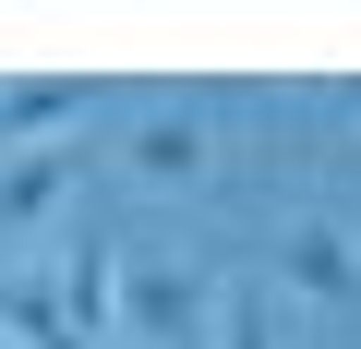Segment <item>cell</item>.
<instances>
[{"mask_svg":"<svg viewBox=\"0 0 361 349\" xmlns=\"http://www.w3.org/2000/svg\"><path fill=\"white\" fill-rule=\"evenodd\" d=\"M217 349H277V289H229V313H217Z\"/></svg>","mask_w":361,"mask_h":349,"instance_id":"8","label":"cell"},{"mask_svg":"<svg viewBox=\"0 0 361 349\" xmlns=\"http://www.w3.org/2000/svg\"><path fill=\"white\" fill-rule=\"evenodd\" d=\"M73 193V157H0V229H37Z\"/></svg>","mask_w":361,"mask_h":349,"instance_id":"7","label":"cell"},{"mask_svg":"<svg viewBox=\"0 0 361 349\" xmlns=\"http://www.w3.org/2000/svg\"><path fill=\"white\" fill-rule=\"evenodd\" d=\"M49 289H61L73 337H85V349H109V337H121V289H133V265H121V253H109V241L85 229V241L61 253V277H49Z\"/></svg>","mask_w":361,"mask_h":349,"instance_id":"4","label":"cell"},{"mask_svg":"<svg viewBox=\"0 0 361 349\" xmlns=\"http://www.w3.org/2000/svg\"><path fill=\"white\" fill-rule=\"evenodd\" d=\"M0 349H85L49 277H0Z\"/></svg>","mask_w":361,"mask_h":349,"instance_id":"6","label":"cell"},{"mask_svg":"<svg viewBox=\"0 0 361 349\" xmlns=\"http://www.w3.org/2000/svg\"><path fill=\"white\" fill-rule=\"evenodd\" d=\"M109 73H61V85H0V157H49V133L97 121Z\"/></svg>","mask_w":361,"mask_h":349,"instance_id":"2","label":"cell"},{"mask_svg":"<svg viewBox=\"0 0 361 349\" xmlns=\"http://www.w3.org/2000/svg\"><path fill=\"white\" fill-rule=\"evenodd\" d=\"M121 169H133L145 193H180V181H205V169H217V133H205L193 109H145V121L121 133Z\"/></svg>","mask_w":361,"mask_h":349,"instance_id":"3","label":"cell"},{"mask_svg":"<svg viewBox=\"0 0 361 349\" xmlns=\"http://www.w3.org/2000/svg\"><path fill=\"white\" fill-rule=\"evenodd\" d=\"M277 277H289V301H349V289H361V265H349V229H337V217H289V241H277Z\"/></svg>","mask_w":361,"mask_h":349,"instance_id":"5","label":"cell"},{"mask_svg":"<svg viewBox=\"0 0 361 349\" xmlns=\"http://www.w3.org/2000/svg\"><path fill=\"white\" fill-rule=\"evenodd\" d=\"M217 313H229V289H205L193 265H133V289H121L133 349H217Z\"/></svg>","mask_w":361,"mask_h":349,"instance_id":"1","label":"cell"}]
</instances>
